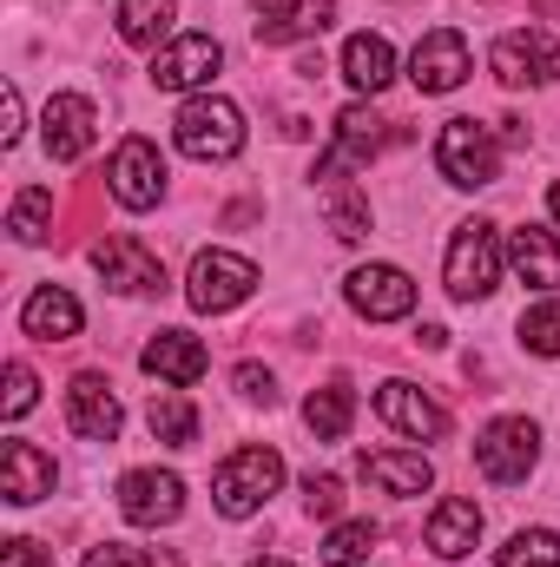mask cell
Segmentation results:
<instances>
[{
    "mask_svg": "<svg viewBox=\"0 0 560 567\" xmlns=\"http://www.w3.org/2000/svg\"><path fill=\"white\" fill-rule=\"evenodd\" d=\"M113 198L126 205V212H152L158 198H165V158H158V145L152 140H120V152H113Z\"/></svg>",
    "mask_w": 560,
    "mask_h": 567,
    "instance_id": "10",
    "label": "cell"
},
{
    "mask_svg": "<svg viewBox=\"0 0 560 567\" xmlns=\"http://www.w3.org/2000/svg\"><path fill=\"white\" fill-rule=\"evenodd\" d=\"M416 343H422V350H448V330H442V323H422Z\"/></svg>",
    "mask_w": 560,
    "mask_h": 567,
    "instance_id": "40",
    "label": "cell"
},
{
    "mask_svg": "<svg viewBox=\"0 0 560 567\" xmlns=\"http://www.w3.org/2000/svg\"><path fill=\"white\" fill-rule=\"evenodd\" d=\"M145 377H158V383H172V390H191L198 377H205V343L191 337V330H158L152 343H145Z\"/></svg>",
    "mask_w": 560,
    "mask_h": 567,
    "instance_id": "16",
    "label": "cell"
},
{
    "mask_svg": "<svg viewBox=\"0 0 560 567\" xmlns=\"http://www.w3.org/2000/svg\"><path fill=\"white\" fill-rule=\"evenodd\" d=\"M495 567H560V535L554 528H521Z\"/></svg>",
    "mask_w": 560,
    "mask_h": 567,
    "instance_id": "32",
    "label": "cell"
},
{
    "mask_svg": "<svg viewBox=\"0 0 560 567\" xmlns=\"http://www.w3.org/2000/svg\"><path fill=\"white\" fill-rule=\"evenodd\" d=\"M86 567H152V555L126 548V542H100V548H86Z\"/></svg>",
    "mask_w": 560,
    "mask_h": 567,
    "instance_id": "37",
    "label": "cell"
},
{
    "mask_svg": "<svg viewBox=\"0 0 560 567\" xmlns=\"http://www.w3.org/2000/svg\"><path fill=\"white\" fill-rule=\"evenodd\" d=\"M350 303L370 317V323H390V317H409L416 310V284L409 271H396V265H363V271H350Z\"/></svg>",
    "mask_w": 560,
    "mask_h": 567,
    "instance_id": "12",
    "label": "cell"
},
{
    "mask_svg": "<svg viewBox=\"0 0 560 567\" xmlns=\"http://www.w3.org/2000/svg\"><path fill=\"white\" fill-rule=\"evenodd\" d=\"M376 548V522H336L323 535V567H356Z\"/></svg>",
    "mask_w": 560,
    "mask_h": 567,
    "instance_id": "31",
    "label": "cell"
},
{
    "mask_svg": "<svg viewBox=\"0 0 560 567\" xmlns=\"http://www.w3.org/2000/svg\"><path fill=\"white\" fill-rule=\"evenodd\" d=\"M258 290V265L251 258H238V251H198L191 258V310H205V317H218V310H238L245 297Z\"/></svg>",
    "mask_w": 560,
    "mask_h": 567,
    "instance_id": "5",
    "label": "cell"
},
{
    "mask_svg": "<svg viewBox=\"0 0 560 567\" xmlns=\"http://www.w3.org/2000/svg\"><path fill=\"white\" fill-rule=\"evenodd\" d=\"M251 567H290V561H251Z\"/></svg>",
    "mask_w": 560,
    "mask_h": 567,
    "instance_id": "42",
    "label": "cell"
},
{
    "mask_svg": "<svg viewBox=\"0 0 560 567\" xmlns=\"http://www.w3.org/2000/svg\"><path fill=\"white\" fill-rule=\"evenodd\" d=\"M343 80H350L356 93H383V86L396 80V47H390L383 33H350V47H343Z\"/></svg>",
    "mask_w": 560,
    "mask_h": 567,
    "instance_id": "23",
    "label": "cell"
},
{
    "mask_svg": "<svg viewBox=\"0 0 560 567\" xmlns=\"http://www.w3.org/2000/svg\"><path fill=\"white\" fill-rule=\"evenodd\" d=\"M178 152L185 158H238L245 152V113L231 100H191L178 113Z\"/></svg>",
    "mask_w": 560,
    "mask_h": 567,
    "instance_id": "4",
    "label": "cell"
},
{
    "mask_svg": "<svg viewBox=\"0 0 560 567\" xmlns=\"http://www.w3.org/2000/svg\"><path fill=\"white\" fill-rule=\"evenodd\" d=\"M80 297L73 290H60V284H40L27 303H20V330L33 337V343H66V337H80Z\"/></svg>",
    "mask_w": 560,
    "mask_h": 567,
    "instance_id": "19",
    "label": "cell"
},
{
    "mask_svg": "<svg viewBox=\"0 0 560 567\" xmlns=\"http://www.w3.org/2000/svg\"><path fill=\"white\" fill-rule=\"evenodd\" d=\"M376 416L390 429H403V435H416V442H442V435H448V410L428 403L409 383H383V390H376Z\"/></svg>",
    "mask_w": 560,
    "mask_h": 567,
    "instance_id": "18",
    "label": "cell"
},
{
    "mask_svg": "<svg viewBox=\"0 0 560 567\" xmlns=\"http://www.w3.org/2000/svg\"><path fill=\"white\" fill-rule=\"evenodd\" d=\"M278 482H283L278 449H238V455L218 462V475H211V502H218V515L245 522V515H258V508L278 495Z\"/></svg>",
    "mask_w": 560,
    "mask_h": 567,
    "instance_id": "1",
    "label": "cell"
},
{
    "mask_svg": "<svg viewBox=\"0 0 560 567\" xmlns=\"http://www.w3.org/2000/svg\"><path fill=\"white\" fill-rule=\"evenodd\" d=\"M258 40L283 47V40H303V33H323L336 20V0H258Z\"/></svg>",
    "mask_w": 560,
    "mask_h": 567,
    "instance_id": "20",
    "label": "cell"
},
{
    "mask_svg": "<svg viewBox=\"0 0 560 567\" xmlns=\"http://www.w3.org/2000/svg\"><path fill=\"white\" fill-rule=\"evenodd\" d=\"M33 396H40L33 370H27V363H7V416H27V410H33Z\"/></svg>",
    "mask_w": 560,
    "mask_h": 567,
    "instance_id": "35",
    "label": "cell"
},
{
    "mask_svg": "<svg viewBox=\"0 0 560 567\" xmlns=\"http://www.w3.org/2000/svg\"><path fill=\"white\" fill-rule=\"evenodd\" d=\"M66 416H73V435H86V442H113L120 435V396H113V383L106 377H73V390H66Z\"/></svg>",
    "mask_w": 560,
    "mask_h": 567,
    "instance_id": "17",
    "label": "cell"
},
{
    "mask_svg": "<svg viewBox=\"0 0 560 567\" xmlns=\"http://www.w3.org/2000/svg\"><path fill=\"white\" fill-rule=\"evenodd\" d=\"M435 165H442V178H448V185H462V192L495 185V172H501L495 133H488L481 120H448V126H442V140H435Z\"/></svg>",
    "mask_w": 560,
    "mask_h": 567,
    "instance_id": "3",
    "label": "cell"
},
{
    "mask_svg": "<svg viewBox=\"0 0 560 567\" xmlns=\"http://www.w3.org/2000/svg\"><path fill=\"white\" fill-rule=\"evenodd\" d=\"M323 212H330V231L336 238H370V205L350 192V178L323 185Z\"/></svg>",
    "mask_w": 560,
    "mask_h": 567,
    "instance_id": "29",
    "label": "cell"
},
{
    "mask_svg": "<svg viewBox=\"0 0 560 567\" xmlns=\"http://www.w3.org/2000/svg\"><path fill=\"white\" fill-rule=\"evenodd\" d=\"M231 383H238V396H245V403H265V410L278 403V383H271V370H265V363H238V370H231Z\"/></svg>",
    "mask_w": 560,
    "mask_h": 567,
    "instance_id": "34",
    "label": "cell"
},
{
    "mask_svg": "<svg viewBox=\"0 0 560 567\" xmlns=\"http://www.w3.org/2000/svg\"><path fill=\"white\" fill-rule=\"evenodd\" d=\"M548 212L560 218V185H548Z\"/></svg>",
    "mask_w": 560,
    "mask_h": 567,
    "instance_id": "41",
    "label": "cell"
},
{
    "mask_svg": "<svg viewBox=\"0 0 560 567\" xmlns=\"http://www.w3.org/2000/svg\"><path fill=\"white\" fill-rule=\"evenodd\" d=\"M178 508H185V482L172 468H133V475H120V515L133 528H165V522H178Z\"/></svg>",
    "mask_w": 560,
    "mask_h": 567,
    "instance_id": "9",
    "label": "cell"
},
{
    "mask_svg": "<svg viewBox=\"0 0 560 567\" xmlns=\"http://www.w3.org/2000/svg\"><path fill=\"white\" fill-rule=\"evenodd\" d=\"M172 13H178V0H120V40L158 47L172 33Z\"/></svg>",
    "mask_w": 560,
    "mask_h": 567,
    "instance_id": "27",
    "label": "cell"
},
{
    "mask_svg": "<svg viewBox=\"0 0 560 567\" xmlns=\"http://www.w3.org/2000/svg\"><path fill=\"white\" fill-rule=\"evenodd\" d=\"M46 218H53V192H46V185H27V192L13 198V212H7V231H13L20 245H40V238H46Z\"/></svg>",
    "mask_w": 560,
    "mask_h": 567,
    "instance_id": "30",
    "label": "cell"
},
{
    "mask_svg": "<svg viewBox=\"0 0 560 567\" xmlns=\"http://www.w3.org/2000/svg\"><path fill=\"white\" fill-rule=\"evenodd\" d=\"M495 278H501L495 225H488V218H468V225H455V245H448V265H442L448 297L475 303V297H488V290H495Z\"/></svg>",
    "mask_w": 560,
    "mask_h": 567,
    "instance_id": "2",
    "label": "cell"
},
{
    "mask_svg": "<svg viewBox=\"0 0 560 567\" xmlns=\"http://www.w3.org/2000/svg\"><path fill=\"white\" fill-rule=\"evenodd\" d=\"M350 416H356L350 377H330V383L310 390V403H303V423L317 429V442H343V435H350Z\"/></svg>",
    "mask_w": 560,
    "mask_h": 567,
    "instance_id": "25",
    "label": "cell"
},
{
    "mask_svg": "<svg viewBox=\"0 0 560 567\" xmlns=\"http://www.w3.org/2000/svg\"><path fill=\"white\" fill-rule=\"evenodd\" d=\"M13 140H20V86L0 93V145H13Z\"/></svg>",
    "mask_w": 560,
    "mask_h": 567,
    "instance_id": "39",
    "label": "cell"
},
{
    "mask_svg": "<svg viewBox=\"0 0 560 567\" xmlns=\"http://www.w3.org/2000/svg\"><path fill=\"white\" fill-rule=\"evenodd\" d=\"M0 495L13 508H33L40 495H53V455H40L33 442L7 435V449H0Z\"/></svg>",
    "mask_w": 560,
    "mask_h": 567,
    "instance_id": "15",
    "label": "cell"
},
{
    "mask_svg": "<svg viewBox=\"0 0 560 567\" xmlns=\"http://www.w3.org/2000/svg\"><path fill=\"white\" fill-rule=\"evenodd\" d=\"M475 542H481V508L462 502V495H448V502L428 515V548H435L442 561H462V555H475Z\"/></svg>",
    "mask_w": 560,
    "mask_h": 567,
    "instance_id": "22",
    "label": "cell"
},
{
    "mask_svg": "<svg viewBox=\"0 0 560 567\" xmlns=\"http://www.w3.org/2000/svg\"><path fill=\"white\" fill-rule=\"evenodd\" d=\"M0 567H53V548H40V542H7V548H0Z\"/></svg>",
    "mask_w": 560,
    "mask_h": 567,
    "instance_id": "38",
    "label": "cell"
},
{
    "mask_svg": "<svg viewBox=\"0 0 560 567\" xmlns=\"http://www.w3.org/2000/svg\"><path fill=\"white\" fill-rule=\"evenodd\" d=\"M390 120H376L370 106H343L336 113V145L317 158V172L310 178H323V185H336V178H350L356 165H370L376 152H383V140H396V133H383Z\"/></svg>",
    "mask_w": 560,
    "mask_h": 567,
    "instance_id": "8",
    "label": "cell"
},
{
    "mask_svg": "<svg viewBox=\"0 0 560 567\" xmlns=\"http://www.w3.org/2000/svg\"><path fill=\"white\" fill-rule=\"evenodd\" d=\"M495 80L501 86H548L560 80V47L548 27H515L495 40Z\"/></svg>",
    "mask_w": 560,
    "mask_h": 567,
    "instance_id": "7",
    "label": "cell"
},
{
    "mask_svg": "<svg viewBox=\"0 0 560 567\" xmlns=\"http://www.w3.org/2000/svg\"><path fill=\"white\" fill-rule=\"evenodd\" d=\"M93 265H100V278L113 284V290H165V265H158V251H145L139 238H106V245H93Z\"/></svg>",
    "mask_w": 560,
    "mask_h": 567,
    "instance_id": "14",
    "label": "cell"
},
{
    "mask_svg": "<svg viewBox=\"0 0 560 567\" xmlns=\"http://www.w3.org/2000/svg\"><path fill=\"white\" fill-rule=\"evenodd\" d=\"M218 60H225V47L211 33H185L165 53H152V86L158 93H191V86H205L218 73Z\"/></svg>",
    "mask_w": 560,
    "mask_h": 567,
    "instance_id": "11",
    "label": "cell"
},
{
    "mask_svg": "<svg viewBox=\"0 0 560 567\" xmlns=\"http://www.w3.org/2000/svg\"><path fill=\"white\" fill-rule=\"evenodd\" d=\"M356 468H363V482H376V488H390V495H422V488L435 482L428 455H396V449H376V455H363Z\"/></svg>",
    "mask_w": 560,
    "mask_h": 567,
    "instance_id": "26",
    "label": "cell"
},
{
    "mask_svg": "<svg viewBox=\"0 0 560 567\" xmlns=\"http://www.w3.org/2000/svg\"><path fill=\"white\" fill-rule=\"evenodd\" d=\"M535 455H541V429L528 423V416H501V423L481 429V442H475V468L488 475V482H528V468H535Z\"/></svg>",
    "mask_w": 560,
    "mask_h": 567,
    "instance_id": "6",
    "label": "cell"
},
{
    "mask_svg": "<svg viewBox=\"0 0 560 567\" xmlns=\"http://www.w3.org/2000/svg\"><path fill=\"white\" fill-rule=\"evenodd\" d=\"M508 258H515V278H521V284H535V290H560V245H554V231L521 225V231L508 238Z\"/></svg>",
    "mask_w": 560,
    "mask_h": 567,
    "instance_id": "24",
    "label": "cell"
},
{
    "mask_svg": "<svg viewBox=\"0 0 560 567\" xmlns=\"http://www.w3.org/2000/svg\"><path fill=\"white\" fill-rule=\"evenodd\" d=\"M409 80H416V93H455V86L468 80V40H462L455 27L422 33L416 60H409Z\"/></svg>",
    "mask_w": 560,
    "mask_h": 567,
    "instance_id": "13",
    "label": "cell"
},
{
    "mask_svg": "<svg viewBox=\"0 0 560 567\" xmlns=\"http://www.w3.org/2000/svg\"><path fill=\"white\" fill-rule=\"evenodd\" d=\"M521 350H535V357H560V297L535 303V310H521Z\"/></svg>",
    "mask_w": 560,
    "mask_h": 567,
    "instance_id": "33",
    "label": "cell"
},
{
    "mask_svg": "<svg viewBox=\"0 0 560 567\" xmlns=\"http://www.w3.org/2000/svg\"><path fill=\"white\" fill-rule=\"evenodd\" d=\"M145 423L158 442H172V449H191L198 442V410L178 396V390H165V396H152V410H145Z\"/></svg>",
    "mask_w": 560,
    "mask_h": 567,
    "instance_id": "28",
    "label": "cell"
},
{
    "mask_svg": "<svg viewBox=\"0 0 560 567\" xmlns=\"http://www.w3.org/2000/svg\"><path fill=\"white\" fill-rule=\"evenodd\" d=\"M40 126H46V152H53V158H80V152L93 145V100H80V93H53Z\"/></svg>",
    "mask_w": 560,
    "mask_h": 567,
    "instance_id": "21",
    "label": "cell"
},
{
    "mask_svg": "<svg viewBox=\"0 0 560 567\" xmlns=\"http://www.w3.org/2000/svg\"><path fill=\"white\" fill-rule=\"evenodd\" d=\"M303 502H310V515H336L343 508V482L336 475H303Z\"/></svg>",
    "mask_w": 560,
    "mask_h": 567,
    "instance_id": "36",
    "label": "cell"
}]
</instances>
